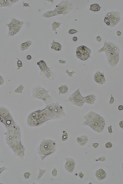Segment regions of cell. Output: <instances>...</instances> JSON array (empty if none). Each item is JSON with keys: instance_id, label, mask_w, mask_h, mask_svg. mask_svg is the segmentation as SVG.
Masks as SVG:
<instances>
[{"instance_id": "24", "label": "cell", "mask_w": 123, "mask_h": 184, "mask_svg": "<svg viewBox=\"0 0 123 184\" xmlns=\"http://www.w3.org/2000/svg\"><path fill=\"white\" fill-rule=\"evenodd\" d=\"M5 81L2 76L0 75V86L3 85Z\"/></svg>"}, {"instance_id": "31", "label": "cell", "mask_w": 123, "mask_h": 184, "mask_svg": "<svg viewBox=\"0 0 123 184\" xmlns=\"http://www.w3.org/2000/svg\"><path fill=\"white\" fill-rule=\"evenodd\" d=\"M107 128L108 130L109 133L110 134H111L113 132L112 131V130L111 126H110V127H109Z\"/></svg>"}, {"instance_id": "22", "label": "cell", "mask_w": 123, "mask_h": 184, "mask_svg": "<svg viewBox=\"0 0 123 184\" xmlns=\"http://www.w3.org/2000/svg\"><path fill=\"white\" fill-rule=\"evenodd\" d=\"M106 148L107 149H110L112 148L113 145L112 143L110 142H108L106 143L105 145Z\"/></svg>"}, {"instance_id": "10", "label": "cell", "mask_w": 123, "mask_h": 184, "mask_svg": "<svg viewBox=\"0 0 123 184\" xmlns=\"http://www.w3.org/2000/svg\"><path fill=\"white\" fill-rule=\"evenodd\" d=\"M38 64L39 65L41 71L44 73V75L51 72L50 70L47 66L45 62L42 60L38 63Z\"/></svg>"}, {"instance_id": "28", "label": "cell", "mask_w": 123, "mask_h": 184, "mask_svg": "<svg viewBox=\"0 0 123 184\" xmlns=\"http://www.w3.org/2000/svg\"><path fill=\"white\" fill-rule=\"evenodd\" d=\"M115 101L114 98L113 96H112V94H111V97L110 100L109 101V103L110 104H112Z\"/></svg>"}, {"instance_id": "1", "label": "cell", "mask_w": 123, "mask_h": 184, "mask_svg": "<svg viewBox=\"0 0 123 184\" xmlns=\"http://www.w3.org/2000/svg\"><path fill=\"white\" fill-rule=\"evenodd\" d=\"M84 125L90 127L95 132L101 133L103 131L106 123L104 119L95 112L90 111L83 117Z\"/></svg>"}, {"instance_id": "30", "label": "cell", "mask_w": 123, "mask_h": 184, "mask_svg": "<svg viewBox=\"0 0 123 184\" xmlns=\"http://www.w3.org/2000/svg\"><path fill=\"white\" fill-rule=\"evenodd\" d=\"M105 157L104 156H102V157H100L98 159V160L99 161L102 162L104 161L105 160Z\"/></svg>"}, {"instance_id": "32", "label": "cell", "mask_w": 123, "mask_h": 184, "mask_svg": "<svg viewBox=\"0 0 123 184\" xmlns=\"http://www.w3.org/2000/svg\"><path fill=\"white\" fill-rule=\"evenodd\" d=\"M99 144L98 143H94L92 144V145H93V147L94 148H96L98 147L99 146Z\"/></svg>"}, {"instance_id": "2", "label": "cell", "mask_w": 123, "mask_h": 184, "mask_svg": "<svg viewBox=\"0 0 123 184\" xmlns=\"http://www.w3.org/2000/svg\"><path fill=\"white\" fill-rule=\"evenodd\" d=\"M45 109L33 112L28 117L27 123L31 127H39L45 122L51 120Z\"/></svg>"}, {"instance_id": "26", "label": "cell", "mask_w": 123, "mask_h": 184, "mask_svg": "<svg viewBox=\"0 0 123 184\" xmlns=\"http://www.w3.org/2000/svg\"><path fill=\"white\" fill-rule=\"evenodd\" d=\"M66 72L67 74H68V76H69L70 77H73V74H74V73H75V72H74L73 71H72V72H69V71H68V70H67L66 71Z\"/></svg>"}, {"instance_id": "14", "label": "cell", "mask_w": 123, "mask_h": 184, "mask_svg": "<svg viewBox=\"0 0 123 184\" xmlns=\"http://www.w3.org/2000/svg\"><path fill=\"white\" fill-rule=\"evenodd\" d=\"M68 87L66 85H61L59 87V94H65L68 93Z\"/></svg>"}, {"instance_id": "13", "label": "cell", "mask_w": 123, "mask_h": 184, "mask_svg": "<svg viewBox=\"0 0 123 184\" xmlns=\"http://www.w3.org/2000/svg\"><path fill=\"white\" fill-rule=\"evenodd\" d=\"M96 100V96L94 94H89L84 97V101L85 103L91 105L94 104Z\"/></svg>"}, {"instance_id": "35", "label": "cell", "mask_w": 123, "mask_h": 184, "mask_svg": "<svg viewBox=\"0 0 123 184\" xmlns=\"http://www.w3.org/2000/svg\"><path fill=\"white\" fill-rule=\"evenodd\" d=\"M118 109L120 110H123V106L122 105H120L118 107Z\"/></svg>"}, {"instance_id": "3", "label": "cell", "mask_w": 123, "mask_h": 184, "mask_svg": "<svg viewBox=\"0 0 123 184\" xmlns=\"http://www.w3.org/2000/svg\"><path fill=\"white\" fill-rule=\"evenodd\" d=\"M56 143L55 141L50 139H43L38 150L42 160L47 156L54 153L56 150Z\"/></svg>"}, {"instance_id": "5", "label": "cell", "mask_w": 123, "mask_h": 184, "mask_svg": "<svg viewBox=\"0 0 123 184\" xmlns=\"http://www.w3.org/2000/svg\"><path fill=\"white\" fill-rule=\"evenodd\" d=\"M49 91L46 90L42 87H34L32 90V97L36 99L42 100L45 105H48L55 101L49 94Z\"/></svg>"}, {"instance_id": "20", "label": "cell", "mask_w": 123, "mask_h": 184, "mask_svg": "<svg viewBox=\"0 0 123 184\" xmlns=\"http://www.w3.org/2000/svg\"><path fill=\"white\" fill-rule=\"evenodd\" d=\"M39 174L37 177V180H38L40 179L43 175L47 172V171L46 170L42 169L40 168L39 169Z\"/></svg>"}, {"instance_id": "19", "label": "cell", "mask_w": 123, "mask_h": 184, "mask_svg": "<svg viewBox=\"0 0 123 184\" xmlns=\"http://www.w3.org/2000/svg\"><path fill=\"white\" fill-rule=\"evenodd\" d=\"M31 44V42L30 41H27V42L24 43L21 45V48L23 49L22 50H25L26 49L28 48Z\"/></svg>"}, {"instance_id": "15", "label": "cell", "mask_w": 123, "mask_h": 184, "mask_svg": "<svg viewBox=\"0 0 123 184\" xmlns=\"http://www.w3.org/2000/svg\"><path fill=\"white\" fill-rule=\"evenodd\" d=\"M25 87L22 84H20L14 90V92L17 94H23Z\"/></svg>"}, {"instance_id": "8", "label": "cell", "mask_w": 123, "mask_h": 184, "mask_svg": "<svg viewBox=\"0 0 123 184\" xmlns=\"http://www.w3.org/2000/svg\"><path fill=\"white\" fill-rule=\"evenodd\" d=\"M66 163L65 168L68 172L72 173L75 169L76 163L73 159L68 158L66 159Z\"/></svg>"}, {"instance_id": "11", "label": "cell", "mask_w": 123, "mask_h": 184, "mask_svg": "<svg viewBox=\"0 0 123 184\" xmlns=\"http://www.w3.org/2000/svg\"><path fill=\"white\" fill-rule=\"evenodd\" d=\"M77 142L80 146H84L88 142L89 139L88 137L86 135H82L78 137L77 138Z\"/></svg>"}, {"instance_id": "6", "label": "cell", "mask_w": 123, "mask_h": 184, "mask_svg": "<svg viewBox=\"0 0 123 184\" xmlns=\"http://www.w3.org/2000/svg\"><path fill=\"white\" fill-rule=\"evenodd\" d=\"M66 102H70L76 106L81 107H83L85 103L84 97L81 95L80 89H78L70 95Z\"/></svg>"}, {"instance_id": "12", "label": "cell", "mask_w": 123, "mask_h": 184, "mask_svg": "<svg viewBox=\"0 0 123 184\" xmlns=\"http://www.w3.org/2000/svg\"><path fill=\"white\" fill-rule=\"evenodd\" d=\"M95 175L99 181L103 180L106 176V172L102 169H99L97 171Z\"/></svg>"}, {"instance_id": "9", "label": "cell", "mask_w": 123, "mask_h": 184, "mask_svg": "<svg viewBox=\"0 0 123 184\" xmlns=\"http://www.w3.org/2000/svg\"><path fill=\"white\" fill-rule=\"evenodd\" d=\"M94 79L96 83L101 85L104 84L106 82L104 74L99 71H98L95 73L94 76Z\"/></svg>"}, {"instance_id": "25", "label": "cell", "mask_w": 123, "mask_h": 184, "mask_svg": "<svg viewBox=\"0 0 123 184\" xmlns=\"http://www.w3.org/2000/svg\"><path fill=\"white\" fill-rule=\"evenodd\" d=\"M30 172H25L24 175V177L26 179H28L30 176Z\"/></svg>"}, {"instance_id": "23", "label": "cell", "mask_w": 123, "mask_h": 184, "mask_svg": "<svg viewBox=\"0 0 123 184\" xmlns=\"http://www.w3.org/2000/svg\"><path fill=\"white\" fill-rule=\"evenodd\" d=\"M17 59H18V62H17V66H18V68L17 69V70H19L20 68H21L23 66V64H22V62L19 59L17 58Z\"/></svg>"}, {"instance_id": "36", "label": "cell", "mask_w": 123, "mask_h": 184, "mask_svg": "<svg viewBox=\"0 0 123 184\" xmlns=\"http://www.w3.org/2000/svg\"><path fill=\"white\" fill-rule=\"evenodd\" d=\"M27 60H31V56L30 55H28L27 57Z\"/></svg>"}, {"instance_id": "34", "label": "cell", "mask_w": 123, "mask_h": 184, "mask_svg": "<svg viewBox=\"0 0 123 184\" xmlns=\"http://www.w3.org/2000/svg\"><path fill=\"white\" fill-rule=\"evenodd\" d=\"M79 176L80 178L82 179L83 178V176H84V174H83V173L82 172H80L79 173Z\"/></svg>"}, {"instance_id": "27", "label": "cell", "mask_w": 123, "mask_h": 184, "mask_svg": "<svg viewBox=\"0 0 123 184\" xmlns=\"http://www.w3.org/2000/svg\"><path fill=\"white\" fill-rule=\"evenodd\" d=\"M52 175L54 176H55L57 175V170L56 168H54L52 172Z\"/></svg>"}, {"instance_id": "16", "label": "cell", "mask_w": 123, "mask_h": 184, "mask_svg": "<svg viewBox=\"0 0 123 184\" xmlns=\"http://www.w3.org/2000/svg\"><path fill=\"white\" fill-rule=\"evenodd\" d=\"M51 48L56 51L61 50V45L58 43L55 42L54 41L52 44Z\"/></svg>"}, {"instance_id": "33", "label": "cell", "mask_w": 123, "mask_h": 184, "mask_svg": "<svg viewBox=\"0 0 123 184\" xmlns=\"http://www.w3.org/2000/svg\"><path fill=\"white\" fill-rule=\"evenodd\" d=\"M123 121L122 120L119 123V125L120 127L121 128H123Z\"/></svg>"}, {"instance_id": "29", "label": "cell", "mask_w": 123, "mask_h": 184, "mask_svg": "<svg viewBox=\"0 0 123 184\" xmlns=\"http://www.w3.org/2000/svg\"><path fill=\"white\" fill-rule=\"evenodd\" d=\"M7 169V168H6L5 167H4L0 168V175L2 173V172H3L6 170Z\"/></svg>"}, {"instance_id": "21", "label": "cell", "mask_w": 123, "mask_h": 184, "mask_svg": "<svg viewBox=\"0 0 123 184\" xmlns=\"http://www.w3.org/2000/svg\"><path fill=\"white\" fill-rule=\"evenodd\" d=\"M68 133L65 131H63V134L62 136V140L63 141H65L68 140Z\"/></svg>"}, {"instance_id": "7", "label": "cell", "mask_w": 123, "mask_h": 184, "mask_svg": "<svg viewBox=\"0 0 123 184\" xmlns=\"http://www.w3.org/2000/svg\"><path fill=\"white\" fill-rule=\"evenodd\" d=\"M91 53L90 49L85 46H80L77 49L76 56L81 60L86 61L90 57Z\"/></svg>"}, {"instance_id": "17", "label": "cell", "mask_w": 123, "mask_h": 184, "mask_svg": "<svg viewBox=\"0 0 123 184\" xmlns=\"http://www.w3.org/2000/svg\"><path fill=\"white\" fill-rule=\"evenodd\" d=\"M9 0H0V7H9L11 6V1Z\"/></svg>"}, {"instance_id": "4", "label": "cell", "mask_w": 123, "mask_h": 184, "mask_svg": "<svg viewBox=\"0 0 123 184\" xmlns=\"http://www.w3.org/2000/svg\"><path fill=\"white\" fill-rule=\"evenodd\" d=\"M45 108L52 120L59 119L66 116L63 106L59 102H52L46 106Z\"/></svg>"}, {"instance_id": "18", "label": "cell", "mask_w": 123, "mask_h": 184, "mask_svg": "<svg viewBox=\"0 0 123 184\" xmlns=\"http://www.w3.org/2000/svg\"><path fill=\"white\" fill-rule=\"evenodd\" d=\"M101 9L100 6L97 4H94L91 5L90 10L93 12H98Z\"/></svg>"}]
</instances>
